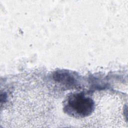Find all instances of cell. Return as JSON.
<instances>
[{"label": "cell", "instance_id": "cell-1", "mask_svg": "<svg viewBox=\"0 0 128 128\" xmlns=\"http://www.w3.org/2000/svg\"><path fill=\"white\" fill-rule=\"evenodd\" d=\"M94 109V102L83 92L69 95L64 102V110L68 115L76 118H84L92 114Z\"/></svg>", "mask_w": 128, "mask_h": 128}, {"label": "cell", "instance_id": "cell-2", "mask_svg": "<svg viewBox=\"0 0 128 128\" xmlns=\"http://www.w3.org/2000/svg\"><path fill=\"white\" fill-rule=\"evenodd\" d=\"M54 80L64 88H72L76 86L78 80L71 72L65 70H58L53 74Z\"/></svg>", "mask_w": 128, "mask_h": 128}]
</instances>
